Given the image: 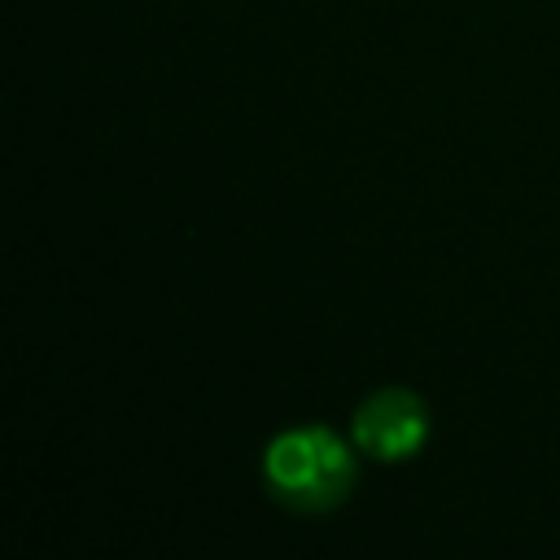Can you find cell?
I'll return each mask as SVG.
<instances>
[{"mask_svg":"<svg viewBox=\"0 0 560 560\" xmlns=\"http://www.w3.org/2000/svg\"><path fill=\"white\" fill-rule=\"evenodd\" d=\"M267 481L271 490L302 508V512H324L350 494L354 481V459L346 442L328 429H289L267 446Z\"/></svg>","mask_w":560,"mask_h":560,"instance_id":"6da1fadb","label":"cell"},{"mask_svg":"<svg viewBox=\"0 0 560 560\" xmlns=\"http://www.w3.org/2000/svg\"><path fill=\"white\" fill-rule=\"evenodd\" d=\"M429 433V411L407 389H381L354 411V442L376 459H407Z\"/></svg>","mask_w":560,"mask_h":560,"instance_id":"7a4b0ae2","label":"cell"}]
</instances>
